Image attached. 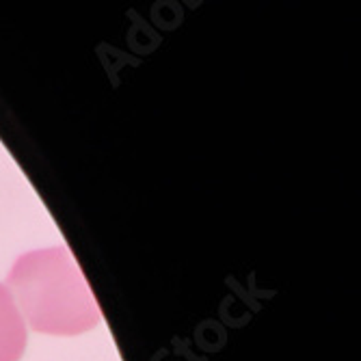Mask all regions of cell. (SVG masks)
<instances>
[{
    "label": "cell",
    "mask_w": 361,
    "mask_h": 361,
    "mask_svg": "<svg viewBox=\"0 0 361 361\" xmlns=\"http://www.w3.org/2000/svg\"><path fill=\"white\" fill-rule=\"evenodd\" d=\"M7 290L30 329L80 336L102 320L100 305L68 247L24 253L11 267Z\"/></svg>",
    "instance_id": "cell-1"
},
{
    "label": "cell",
    "mask_w": 361,
    "mask_h": 361,
    "mask_svg": "<svg viewBox=\"0 0 361 361\" xmlns=\"http://www.w3.org/2000/svg\"><path fill=\"white\" fill-rule=\"evenodd\" d=\"M26 348V324L7 286L0 283V361H20Z\"/></svg>",
    "instance_id": "cell-2"
}]
</instances>
